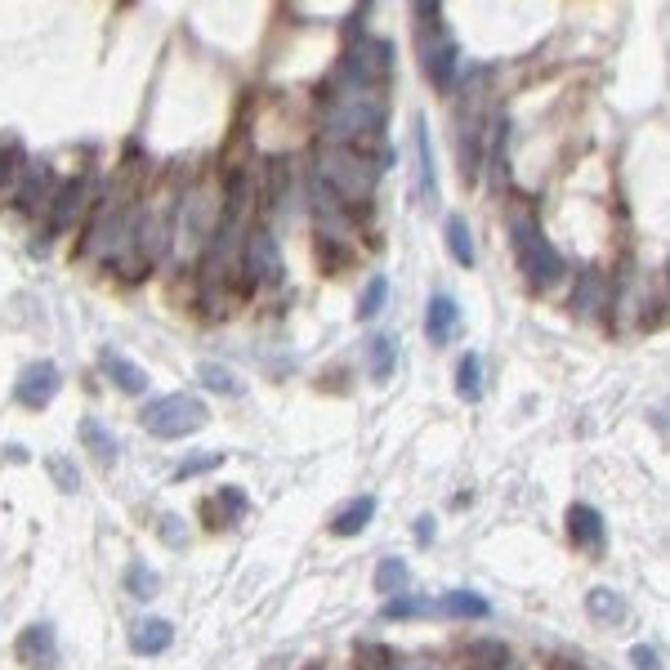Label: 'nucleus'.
<instances>
[{"mask_svg":"<svg viewBox=\"0 0 670 670\" xmlns=\"http://www.w3.org/2000/svg\"><path fill=\"white\" fill-rule=\"evenodd\" d=\"M331 148H362L385 134V94L380 85H340L327 90V121H322Z\"/></svg>","mask_w":670,"mask_h":670,"instance_id":"obj_1","label":"nucleus"},{"mask_svg":"<svg viewBox=\"0 0 670 670\" xmlns=\"http://www.w3.org/2000/svg\"><path fill=\"white\" fill-rule=\"evenodd\" d=\"M376 179H380V161L362 157L358 148H327L318 157V184L331 188L340 201L371 197Z\"/></svg>","mask_w":670,"mask_h":670,"instance_id":"obj_2","label":"nucleus"},{"mask_svg":"<svg viewBox=\"0 0 670 670\" xmlns=\"http://www.w3.org/2000/svg\"><path fill=\"white\" fill-rule=\"evenodd\" d=\"M510 242L514 255H519V268L528 273L532 286H554L563 277V255L554 251V242L541 233L532 215H514L510 219Z\"/></svg>","mask_w":670,"mask_h":670,"instance_id":"obj_3","label":"nucleus"},{"mask_svg":"<svg viewBox=\"0 0 670 670\" xmlns=\"http://www.w3.org/2000/svg\"><path fill=\"white\" fill-rule=\"evenodd\" d=\"M206 425V407L193 394H166L143 407V429L157 438H188Z\"/></svg>","mask_w":670,"mask_h":670,"instance_id":"obj_4","label":"nucleus"},{"mask_svg":"<svg viewBox=\"0 0 670 670\" xmlns=\"http://www.w3.org/2000/svg\"><path fill=\"white\" fill-rule=\"evenodd\" d=\"M420 14L429 18V36H420V67H425V76L434 81V90L447 94L456 85V72H461V50H456L452 32L438 23V5L420 9Z\"/></svg>","mask_w":670,"mask_h":670,"instance_id":"obj_5","label":"nucleus"},{"mask_svg":"<svg viewBox=\"0 0 670 670\" xmlns=\"http://www.w3.org/2000/svg\"><path fill=\"white\" fill-rule=\"evenodd\" d=\"M242 268H246V286H260V282H277L282 277V255H277V242L268 228H251L242 242Z\"/></svg>","mask_w":670,"mask_h":670,"instance_id":"obj_6","label":"nucleus"},{"mask_svg":"<svg viewBox=\"0 0 670 670\" xmlns=\"http://www.w3.org/2000/svg\"><path fill=\"white\" fill-rule=\"evenodd\" d=\"M85 206H90V175H76V179H67V184H59V193H54V201H50L45 237H63L67 228L85 215Z\"/></svg>","mask_w":670,"mask_h":670,"instance_id":"obj_7","label":"nucleus"},{"mask_svg":"<svg viewBox=\"0 0 670 670\" xmlns=\"http://www.w3.org/2000/svg\"><path fill=\"white\" fill-rule=\"evenodd\" d=\"M18 402L32 411L50 407L54 394H59V367L54 362H32V367H23V376H18Z\"/></svg>","mask_w":670,"mask_h":670,"instance_id":"obj_8","label":"nucleus"},{"mask_svg":"<svg viewBox=\"0 0 670 670\" xmlns=\"http://www.w3.org/2000/svg\"><path fill=\"white\" fill-rule=\"evenodd\" d=\"M18 662L23 666H41V670H50L54 662H59V644H54V626L50 621H36V626H27L23 635H18Z\"/></svg>","mask_w":670,"mask_h":670,"instance_id":"obj_9","label":"nucleus"},{"mask_svg":"<svg viewBox=\"0 0 670 670\" xmlns=\"http://www.w3.org/2000/svg\"><path fill=\"white\" fill-rule=\"evenodd\" d=\"M54 193H59V184H54V170L45 166V161H27V179H23V188H18V201L14 206L18 210H45L54 201Z\"/></svg>","mask_w":670,"mask_h":670,"instance_id":"obj_10","label":"nucleus"},{"mask_svg":"<svg viewBox=\"0 0 670 670\" xmlns=\"http://www.w3.org/2000/svg\"><path fill=\"white\" fill-rule=\"evenodd\" d=\"M170 644H175V626H170L166 617H143L139 626L130 630V648H134V653H143V657L166 653Z\"/></svg>","mask_w":670,"mask_h":670,"instance_id":"obj_11","label":"nucleus"},{"mask_svg":"<svg viewBox=\"0 0 670 670\" xmlns=\"http://www.w3.org/2000/svg\"><path fill=\"white\" fill-rule=\"evenodd\" d=\"M103 371H108V380L121 389V394H143V389H148V371L117 349H103Z\"/></svg>","mask_w":670,"mask_h":670,"instance_id":"obj_12","label":"nucleus"},{"mask_svg":"<svg viewBox=\"0 0 670 670\" xmlns=\"http://www.w3.org/2000/svg\"><path fill=\"white\" fill-rule=\"evenodd\" d=\"M456 322H461V309H456L452 295H434V300H429V309H425V335H429V344H447V340H452Z\"/></svg>","mask_w":670,"mask_h":670,"instance_id":"obj_13","label":"nucleus"},{"mask_svg":"<svg viewBox=\"0 0 670 670\" xmlns=\"http://www.w3.org/2000/svg\"><path fill=\"white\" fill-rule=\"evenodd\" d=\"M568 536H572L577 545H586V550L603 545V519H599L595 505H586V501L568 505Z\"/></svg>","mask_w":670,"mask_h":670,"instance_id":"obj_14","label":"nucleus"},{"mask_svg":"<svg viewBox=\"0 0 670 670\" xmlns=\"http://www.w3.org/2000/svg\"><path fill=\"white\" fill-rule=\"evenodd\" d=\"M416 188H420V201H438L434 148H429V130H425V121H416Z\"/></svg>","mask_w":670,"mask_h":670,"instance_id":"obj_15","label":"nucleus"},{"mask_svg":"<svg viewBox=\"0 0 670 670\" xmlns=\"http://www.w3.org/2000/svg\"><path fill=\"white\" fill-rule=\"evenodd\" d=\"M371 514H376V496H358V501H349L340 514H335L331 532L335 536H358L371 523Z\"/></svg>","mask_w":670,"mask_h":670,"instance_id":"obj_16","label":"nucleus"},{"mask_svg":"<svg viewBox=\"0 0 670 670\" xmlns=\"http://www.w3.org/2000/svg\"><path fill=\"white\" fill-rule=\"evenodd\" d=\"M443 237H447V251L461 268H474V233H469L465 215H447L443 224Z\"/></svg>","mask_w":670,"mask_h":670,"instance_id":"obj_17","label":"nucleus"},{"mask_svg":"<svg viewBox=\"0 0 670 670\" xmlns=\"http://www.w3.org/2000/svg\"><path fill=\"white\" fill-rule=\"evenodd\" d=\"M81 443L90 447V456H94L99 465H112V461H117V438H112L94 416L81 420Z\"/></svg>","mask_w":670,"mask_h":670,"instance_id":"obj_18","label":"nucleus"},{"mask_svg":"<svg viewBox=\"0 0 670 670\" xmlns=\"http://www.w3.org/2000/svg\"><path fill=\"white\" fill-rule=\"evenodd\" d=\"M456 394L465 402L483 398V358H478V353H465V358L456 362Z\"/></svg>","mask_w":670,"mask_h":670,"instance_id":"obj_19","label":"nucleus"},{"mask_svg":"<svg viewBox=\"0 0 670 670\" xmlns=\"http://www.w3.org/2000/svg\"><path fill=\"white\" fill-rule=\"evenodd\" d=\"M367 358H371V376L385 385L389 376H394V358H398V340L394 335H371L367 344Z\"/></svg>","mask_w":670,"mask_h":670,"instance_id":"obj_20","label":"nucleus"},{"mask_svg":"<svg viewBox=\"0 0 670 670\" xmlns=\"http://www.w3.org/2000/svg\"><path fill=\"white\" fill-rule=\"evenodd\" d=\"M376 590L380 595H402V590H407V563L402 559H380L376 563Z\"/></svg>","mask_w":670,"mask_h":670,"instance_id":"obj_21","label":"nucleus"},{"mask_svg":"<svg viewBox=\"0 0 670 670\" xmlns=\"http://www.w3.org/2000/svg\"><path fill=\"white\" fill-rule=\"evenodd\" d=\"M443 612H452V617H487V599L469 595V590H452V595H443V603H438Z\"/></svg>","mask_w":670,"mask_h":670,"instance_id":"obj_22","label":"nucleus"},{"mask_svg":"<svg viewBox=\"0 0 670 670\" xmlns=\"http://www.w3.org/2000/svg\"><path fill=\"white\" fill-rule=\"evenodd\" d=\"M385 300H389V277H371L367 291H362V300H358V322L376 318V313L385 309Z\"/></svg>","mask_w":670,"mask_h":670,"instance_id":"obj_23","label":"nucleus"},{"mask_svg":"<svg viewBox=\"0 0 670 670\" xmlns=\"http://www.w3.org/2000/svg\"><path fill=\"white\" fill-rule=\"evenodd\" d=\"M197 376H201V385H206V389H215V394H242V380H233V371H228V367H215V362H201V367H197Z\"/></svg>","mask_w":670,"mask_h":670,"instance_id":"obj_24","label":"nucleus"},{"mask_svg":"<svg viewBox=\"0 0 670 670\" xmlns=\"http://www.w3.org/2000/svg\"><path fill=\"white\" fill-rule=\"evenodd\" d=\"M126 586H130V595H139V599L157 595V572L143 568V563H134V568L126 572Z\"/></svg>","mask_w":670,"mask_h":670,"instance_id":"obj_25","label":"nucleus"},{"mask_svg":"<svg viewBox=\"0 0 670 670\" xmlns=\"http://www.w3.org/2000/svg\"><path fill=\"white\" fill-rule=\"evenodd\" d=\"M590 612L595 617H626V603L612 595V590H590Z\"/></svg>","mask_w":670,"mask_h":670,"instance_id":"obj_26","label":"nucleus"},{"mask_svg":"<svg viewBox=\"0 0 670 670\" xmlns=\"http://www.w3.org/2000/svg\"><path fill=\"white\" fill-rule=\"evenodd\" d=\"M429 608H434V603H429V599H389L385 603V617H420V612H429Z\"/></svg>","mask_w":670,"mask_h":670,"instance_id":"obj_27","label":"nucleus"},{"mask_svg":"<svg viewBox=\"0 0 670 670\" xmlns=\"http://www.w3.org/2000/svg\"><path fill=\"white\" fill-rule=\"evenodd\" d=\"M595 286H599V273H595V268H590V273H581V282H577V295H572V304H577L581 313H586L590 304H595Z\"/></svg>","mask_w":670,"mask_h":670,"instance_id":"obj_28","label":"nucleus"},{"mask_svg":"<svg viewBox=\"0 0 670 670\" xmlns=\"http://www.w3.org/2000/svg\"><path fill=\"white\" fill-rule=\"evenodd\" d=\"M630 662H635V670H662V662H657V648H648V644L630 648Z\"/></svg>","mask_w":670,"mask_h":670,"instance_id":"obj_29","label":"nucleus"},{"mask_svg":"<svg viewBox=\"0 0 670 670\" xmlns=\"http://www.w3.org/2000/svg\"><path fill=\"white\" fill-rule=\"evenodd\" d=\"M50 474L59 478V487H63V492H76V469L67 465L63 456H54V461H50Z\"/></svg>","mask_w":670,"mask_h":670,"instance_id":"obj_30","label":"nucleus"},{"mask_svg":"<svg viewBox=\"0 0 670 670\" xmlns=\"http://www.w3.org/2000/svg\"><path fill=\"white\" fill-rule=\"evenodd\" d=\"M219 461H224V456H197V461H188L184 469H179L175 483H184V478H193V474H206V469H215Z\"/></svg>","mask_w":670,"mask_h":670,"instance_id":"obj_31","label":"nucleus"},{"mask_svg":"<svg viewBox=\"0 0 670 670\" xmlns=\"http://www.w3.org/2000/svg\"><path fill=\"white\" fill-rule=\"evenodd\" d=\"M219 505L228 510V519H242V514H246V496L233 492V487H224V492H219Z\"/></svg>","mask_w":670,"mask_h":670,"instance_id":"obj_32","label":"nucleus"},{"mask_svg":"<svg viewBox=\"0 0 670 670\" xmlns=\"http://www.w3.org/2000/svg\"><path fill=\"white\" fill-rule=\"evenodd\" d=\"M434 532H438V523L429 519V514H420V519H416V541H434Z\"/></svg>","mask_w":670,"mask_h":670,"instance_id":"obj_33","label":"nucleus"},{"mask_svg":"<svg viewBox=\"0 0 670 670\" xmlns=\"http://www.w3.org/2000/svg\"><path fill=\"white\" fill-rule=\"evenodd\" d=\"M371 657H376V662H367V670H398V666H389V657L376 653V648H371Z\"/></svg>","mask_w":670,"mask_h":670,"instance_id":"obj_34","label":"nucleus"}]
</instances>
